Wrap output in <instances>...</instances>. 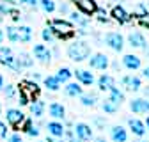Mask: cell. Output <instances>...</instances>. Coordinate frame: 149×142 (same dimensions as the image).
Listing matches in <instances>:
<instances>
[{
    "instance_id": "38",
    "label": "cell",
    "mask_w": 149,
    "mask_h": 142,
    "mask_svg": "<svg viewBox=\"0 0 149 142\" xmlns=\"http://www.w3.org/2000/svg\"><path fill=\"white\" fill-rule=\"evenodd\" d=\"M137 22H139V25H140V27L149 29V13H147V14H144V16H139V18H137Z\"/></svg>"
},
{
    "instance_id": "34",
    "label": "cell",
    "mask_w": 149,
    "mask_h": 142,
    "mask_svg": "<svg viewBox=\"0 0 149 142\" xmlns=\"http://www.w3.org/2000/svg\"><path fill=\"white\" fill-rule=\"evenodd\" d=\"M6 36H7V39L11 43H18V30H16V27H7L6 29Z\"/></svg>"
},
{
    "instance_id": "53",
    "label": "cell",
    "mask_w": 149,
    "mask_h": 142,
    "mask_svg": "<svg viewBox=\"0 0 149 142\" xmlns=\"http://www.w3.org/2000/svg\"><path fill=\"white\" fill-rule=\"evenodd\" d=\"M144 52H146L147 55H149V46H144Z\"/></svg>"
},
{
    "instance_id": "23",
    "label": "cell",
    "mask_w": 149,
    "mask_h": 142,
    "mask_svg": "<svg viewBox=\"0 0 149 142\" xmlns=\"http://www.w3.org/2000/svg\"><path fill=\"white\" fill-rule=\"evenodd\" d=\"M18 30V43H30L32 41V29L30 27H16Z\"/></svg>"
},
{
    "instance_id": "43",
    "label": "cell",
    "mask_w": 149,
    "mask_h": 142,
    "mask_svg": "<svg viewBox=\"0 0 149 142\" xmlns=\"http://www.w3.org/2000/svg\"><path fill=\"white\" fill-rule=\"evenodd\" d=\"M9 14H11V18H13L14 22H18V20H20V18H22V16H20V11H18V9H13V11H11Z\"/></svg>"
},
{
    "instance_id": "54",
    "label": "cell",
    "mask_w": 149,
    "mask_h": 142,
    "mask_svg": "<svg viewBox=\"0 0 149 142\" xmlns=\"http://www.w3.org/2000/svg\"><path fill=\"white\" fill-rule=\"evenodd\" d=\"M0 116H2V105H0Z\"/></svg>"
},
{
    "instance_id": "36",
    "label": "cell",
    "mask_w": 149,
    "mask_h": 142,
    "mask_svg": "<svg viewBox=\"0 0 149 142\" xmlns=\"http://www.w3.org/2000/svg\"><path fill=\"white\" fill-rule=\"evenodd\" d=\"M4 94H6V98H7V100H13V98L16 96V87H14V85H6Z\"/></svg>"
},
{
    "instance_id": "28",
    "label": "cell",
    "mask_w": 149,
    "mask_h": 142,
    "mask_svg": "<svg viewBox=\"0 0 149 142\" xmlns=\"http://www.w3.org/2000/svg\"><path fill=\"white\" fill-rule=\"evenodd\" d=\"M43 82H45V87L48 89V91H59V89H61V82L57 80L55 75H48Z\"/></svg>"
},
{
    "instance_id": "5",
    "label": "cell",
    "mask_w": 149,
    "mask_h": 142,
    "mask_svg": "<svg viewBox=\"0 0 149 142\" xmlns=\"http://www.w3.org/2000/svg\"><path fill=\"white\" fill-rule=\"evenodd\" d=\"M6 119H7V123L11 124L13 128H20V126H22V123L25 121V114H23L20 109H7V112H6Z\"/></svg>"
},
{
    "instance_id": "10",
    "label": "cell",
    "mask_w": 149,
    "mask_h": 142,
    "mask_svg": "<svg viewBox=\"0 0 149 142\" xmlns=\"http://www.w3.org/2000/svg\"><path fill=\"white\" fill-rule=\"evenodd\" d=\"M121 84H123V87L126 89V91H132V93L140 91V87H142L140 78L135 77V75H126V77H123L121 78Z\"/></svg>"
},
{
    "instance_id": "2",
    "label": "cell",
    "mask_w": 149,
    "mask_h": 142,
    "mask_svg": "<svg viewBox=\"0 0 149 142\" xmlns=\"http://www.w3.org/2000/svg\"><path fill=\"white\" fill-rule=\"evenodd\" d=\"M18 89H20V105H29L30 101H36L39 98V93H41L39 85L36 82H32V80L20 82Z\"/></svg>"
},
{
    "instance_id": "35",
    "label": "cell",
    "mask_w": 149,
    "mask_h": 142,
    "mask_svg": "<svg viewBox=\"0 0 149 142\" xmlns=\"http://www.w3.org/2000/svg\"><path fill=\"white\" fill-rule=\"evenodd\" d=\"M41 38H43V41H46V43H53V41H55V36H53V32H52L48 27L41 32Z\"/></svg>"
},
{
    "instance_id": "51",
    "label": "cell",
    "mask_w": 149,
    "mask_h": 142,
    "mask_svg": "<svg viewBox=\"0 0 149 142\" xmlns=\"http://www.w3.org/2000/svg\"><path fill=\"white\" fill-rule=\"evenodd\" d=\"M46 142H59V140H55L53 137H48V139H46Z\"/></svg>"
},
{
    "instance_id": "4",
    "label": "cell",
    "mask_w": 149,
    "mask_h": 142,
    "mask_svg": "<svg viewBox=\"0 0 149 142\" xmlns=\"http://www.w3.org/2000/svg\"><path fill=\"white\" fill-rule=\"evenodd\" d=\"M103 41H105L112 50H114V52H121V50L124 48V38H123L119 32H108V34H105Z\"/></svg>"
},
{
    "instance_id": "17",
    "label": "cell",
    "mask_w": 149,
    "mask_h": 142,
    "mask_svg": "<svg viewBox=\"0 0 149 142\" xmlns=\"http://www.w3.org/2000/svg\"><path fill=\"white\" fill-rule=\"evenodd\" d=\"M110 139L114 140V142H126V140H128V132H126V128H123L121 124L112 126V130H110Z\"/></svg>"
},
{
    "instance_id": "14",
    "label": "cell",
    "mask_w": 149,
    "mask_h": 142,
    "mask_svg": "<svg viewBox=\"0 0 149 142\" xmlns=\"http://www.w3.org/2000/svg\"><path fill=\"white\" fill-rule=\"evenodd\" d=\"M128 43L132 48H144L146 46V38L142 32H137V30H132L128 34Z\"/></svg>"
},
{
    "instance_id": "24",
    "label": "cell",
    "mask_w": 149,
    "mask_h": 142,
    "mask_svg": "<svg viewBox=\"0 0 149 142\" xmlns=\"http://www.w3.org/2000/svg\"><path fill=\"white\" fill-rule=\"evenodd\" d=\"M78 98H80V103L84 106H94L96 101H98V94L96 93H82Z\"/></svg>"
},
{
    "instance_id": "33",
    "label": "cell",
    "mask_w": 149,
    "mask_h": 142,
    "mask_svg": "<svg viewBox=\"0 0 149 142\" xmlns=\"http://www.w3.org/2000/svg\"><path fill=\"white\" fill-rule=\"evenodd\" d=\"M39 6H41L46 13H53L55 9H57V6H55L53 0H39Z\"/></svg>"
},
{
    "instance_id": "32",
    "label": "cell",
    "mask_w": 149,
    "mask_h": 142,
    "mask_svg": "<svg viewBox=\"0 0 149 142\" xmlns=\"http://www.w3.org/2000/svg\"><path fill=\"white\" fill-rule=\"evenodd\" d=\"M101 109H103V112H107V114H116V112H117V105H114L112 101L105 100V101L101 103Z\"/></svg>"
},
{
    "instance_id": "39",
    "label": "cell",
    "mask_w": 149,
    "mask_h": 142,
    "mask_svg": "<svg viewBox=\"0 0 149 142\" xmlns=\"http://www.w3.org/2000/svg\"><path fill=\"white\" fill-rule=\"evenodd\" d=\"M64 137L68 139V142H80V140H78V137L74 135V132H73V130H66V132H64Z\"/></svg>"
},
{
    "instance_id": "47",
    "label": "cell",
    "mask_w": 149,
    "mask_h": 142,
    "mask_svg": "<svg viewBox=\"0 0 149 142\" xmlns=\"http://www.w3.org/2000/svg\"><path fill=\"white\" fill-rule=\"evenodd\" d=\"M2 89H4V77L0 75V91H2Z\"/></svg>"
},
{
    "instance_id": "29",
    "label": "cell",
    "mask_w": 149,
    "mask_h": 142,
    "mask_svg": "<svg viewBox=\"0 0 149 142\" xmlns=\"http://www.w3.org/2000/svg\"><path fill=\"white\" fill-rule=\"evenodd\" d=\"M69 18H71V22H73V23L80 25L82 29H85V27L89 25V20L82 16V13H77V11H73V13H69Z\"/></svg>"
},
{
    "instance_id": "26",
    "label": "cell",
    "mask_w": 149,
    "mask_h": 142,
    "mask_svg": "<svg viewBox=\"0 0 149 142\" xmlns=\"http://www.w3.org/2000/svg\"><path fill=\"white\" fill-rule=\"evenodd\" d=\"M0 62H2L6 68H9V69H13V71H16V73H20L22 71V66L18 64V61H16V57H13V55H7V57H2L0 59Z\"/></svg>"
},
{
    "instance_id": "22",
    "label": "cell",
    "mask_w": 149,
    "mask_h": 142,
    "mask_svg": "<svg viewBox=\"0 0 149 142\" xmlns=\"http://www.w3.org/2000/svg\"><path fill=\"white\" fill-rule=\"evenodd\" d=\"M64 93H66V96L77 98V96H80L84 91H82V85H80L78 82H68L66 87H64Z\"/></svg>"
},
{
    "instance_id": "9",
    "label": "cell",
    "mask_w": 149,
    "mask_h": 142,
    "mask_svg": "<svg viewBox=\"0 0 149 142\" xmlns=\"http://www.w3.org/2000/svg\"><path fill=\"white\" fill-rule=\"evenodd\" d=\"M108 57L105 55V53H94V55H91L89 59V66L92 69H100V71H105L108 68Z\"/></svg>"
},
{
    "instance_id": "45",
    "label": "cell",
    "mask_w": 149,
    "mask_h": 142,
    "mask_svg": "<svg viewBox=\"0 0 149 142\" xmlns=\"http://www.w3.org/2000/svg\"><path fill=\"white\" fill-rule=\"evenodd\" d=\"M59 11H61V13H68L69 9H68V6H66V4H62V6L59 7Z\"/></svg>"
},
{
    "instance_id": "48",
    "label": "cell",
    "mask_w": 149,
    "mask_h": 142,
    "mask_svg": "<svg viewBox=\"0 0 149 142\" xmlns=\"http://www.w3.org/2000/svg\"><path fill=\"white\" fill-rule=\"evenodd\" d=\"M144 126H146V130L149 132V116H147V119H146V123H144Z\"/></svg>"
},
{
    "instance_id": "27",
    "label": "cell",
    "mask_w": 149,
    "mask_h": 142,
    "mask_svg": "<svg viewBox=\"0 0 149 142\" xmlns=\"http://www.w3.org/2000/svg\"><path fill=\"white\" fill-rule=\"evenodd\" d=\"M45 101H41V100H36L34 103H30V114L34 116V117H43V114H45Z\"/></svg>"
},
{
    "instance_id": "20",
    "label": "cell",
    "mask_w": 149,
    "mask_h": 142,
    "mask_svg": "<svg viewBox=\"0 0 149 142\" xmlns=\"http://www.w3.org/2000/svg\"><path fill=\"white\" fill-rule=\"evenodd\" d=\"M98 87L100 91H110L112 87H116V78L112 75H101L98 78Z\"/></svg>"
},
{
    "instance_id": "16",
    "label": "cell",
    "mask_w": 149,
    "mask_h": 142,
    "mask_svg": "<svg viewBox=\"0 0 149 142\" xmlns=\"http://www.w3.org/2000/svg\"><path fill=\"white\" fill-rule=\"evenodd\" d=\"M112 18H114L116 22H119V23H128L130 20H132V16H130L128 13H126V9L123 7V6H116V7H112Z\"/></svg>"
},
{
    "instance_id": "46",
    "label": "cell",
    "mask_w": 149,
    "mask_h": 142,
    "mask_svg": "<svg viewBox=\"0 0 149 142\" xmlns=\"http://www.w3.org/2000/svg\"><path fill=\"white\" fill-rule=\"evenodd\" d=\"M29 77L34 78V80H39V73H29Z\"/></svg>"
},
{
    "instance_id": "15",
    "label": "cell",
    "mask_w": 149,
    "mask_h": 142,
    "mask_svg": "<svg viewBox=\"0 0 149 142\" xmlns=\"http://www.w3.org/2000/svg\"><path fill=\"white\" fill-rule=\"evenodd\" d=\"M48 114H50L55 121H59V119H64V117H66V109L62 106V103L52 101L50 106H48Z\"/></svg>"
},
{
    "instance_id": "3",
    "label": "cell",
    "mask_w": 149,
    "mask_h": 142,
    "mask_svg": "<svg viewBox=\"0 0 149 142\" xmlns=\"http://www.w3.org/2000/svg\"><path fill=\"white\" fill-rule=\"evenodd\" d=\"M68 55L74 62H82V61L89 59V55H91V46L85 41H74V43H71L68 46Z\"/></svg>"
},
{
    "instance_id": "52",
    "label": "cell",
    "mask_w": 149,
    "mask_h": 142,
    "mask_svg": "<svg viewBox=\"0 0 149 142\" xmlns=\"http://www.w3.org/2000/svg\"><path fill=\"white\" fill-rule=\"evenodd\" d=\"M2 39H4V30L0 29V43H2Z\"/></svg>"
},
{
    "instance_id": "30",
    "label": "cell",
    "mask_w": 149,
    "mask_h": 142,
    "mask_svg": "<svg viewBox=\"0 0 149 142\" xmlns=\"http://www.w3.org/2000/svg\"><path fill=\"white\" fill-rule=\"evenodd\" d=\"M55 77H57V80H59L61 84H68L69 78L73 77V71H71L69 68H61V69L57 71V75H55Z\"/></svg>"
},
{
    "instance_id": "18",
    "label": "cell",
    "mask_w": 149,
    "mask_h": 142,
    "mask_svg": "<svg viewBox=\"0 0 149 142\" xmlns=\"http://www.w3.org/2000/svg\"><path fill=\"white\" fill-rule=\"evenodd\" d=\"M128 126H130V130H132V133L137 135V137H144V135L147 133L144 123H142L140 119H130V121H128Z\"/></svg>"
},
{
    "instance_id": "42",
    "label": "cell",
    "mask_w": 149,
    "mask_h": 142,
    "mask_svg": "<svg viewBox=\"0 0 149 142\" xmlns=\"http://www.w3.org/2000/svg\"><path fill=\"white\" fill-rule=\"evenodd\" d=\"M0 55H2V57L11 55V48H9V46H2V48H0Z\"/></svg>"
},
{
    "instance_id": "49",
    "label": "cell",
    "mask_w": 149,
    "mask_h": 142,
    "mask_svg": "<svg viewBox=\"0 0 149 142\" xmlns=\"http://www.w3.org/2000/svg\"><path fill=\"white\" fill-rule=\"evenodd\" d=\"M144 94H146V96H147V100H149V85L144 89Z\"/></svg>"
},
{
    "instance_id": "44",
    "label": "cell",
    "mask_w": 149,
    "mask_h": 142,
    "mask_svg": "<svg viewBox=\"0 0 149 142\" xmlns=\"http://www.w3.org/2000/svg\"><path fill=\"white\" fill-rule=\"evenodd\" d=\"M142 77H144V78H147V80H149V66H147V68H144V69H142Z\"/></svg>"
},
{
    "instance_id": "31",
    "label": "cell",
    "mask_w": 149,
    "mask_h": 142,
    "mask_svg": "<svg viewBox=\"0 0 149 142\" xmlns=\"http://www.w3.org/2000/svg\"><path fill=\"white\" fill-rule=\"evenodd\" d=\"M16 61H18V64H20V66H22V69H23V68H30V66L34 64V61H32V57L29 55V53H27V52H22V53H20V55H18V57H16Z\"/></svg>"
},
{
    "instance_id": "37",
    "label": "cell",
    "mask_w": 149,
    "mask_h": 142,
    "mask_svg": "<svg viewBox=\"0 0 149 142\" xmlns=\"http://www.w3.org/2000/svg\"><path fill=\"white\" fill-rule=\"evenodd\" d=\"M18 4H20V6H27L30 9H36L37 6H39V0H18Z\"/></svg>"
},
{
    "instance_id": "50",
    "label": "cell",
    "mask_w": 149,
    "mask_h": 142,
    "mask_svg": "<svg viewBox=\"0 0 149 142\" xmlns=\"http://www.w3.org/2000/svg\"><path fill=\"white\" fill-rule=\"evenodd\" d=\"M94 142H107V140L103 137H98V139H94Z\"/></svg>"
},
{
    "instance_id": "7",
    "label": "cell",
    "mask_w": 149,
    "mask_h": 142,
    "mask_svg": "<svg viewBox=\"0 0 149 142\" xmlns=\"http://www.w3.org/2000/svg\"><path fill=\"white\" fill-rule=\"evenodd\" d=\"M73 132H74V135L78 137L80 142H87V140L92 139V128L89 126L87 123H77V126L73 128Z\"/></svg>"
},
{
    "instance_id": "11",
    "label": "cell",
    "mask_w": 149,
    "mask_h": 142,
    "mask_svg": "<svg viewBox=\"0 0 149 142\" xmlns=\"http://www.w3.org/2000/svg\"><path fill=\"white\" fill-rule=\"evenodd\" d=\"M32 55L39 61V62H43V64H48V62L52 61V52H50L48 46H45V45H36Z\"/></svg>"
},
{
    "instance_id": "41",
    "label": "cell",
    "mask_w": 149,
    "mask_h": 142,
    "mask_svg": "<svg viewBox=\"0 0 149 142\" xmlns=\"http://www.w3.org/2000/svg\"><path fill=\"white\" fill-rule=\"evenodd\" d=\"M7 142H23V139L20 137V133H13L7 137Z\"/></svg>"
},
{
    "instance_id": "6",
    "label": "cell",
    "mask_w": 149,
    "mask_h": 142,
    "mask_svg": "<svg viewBox=\"0 0 149 142\" xmlns=\"http://www.w3.org/2000/svg\"><path fill=\"white\" fill-rule=\"evenodd\" d=\"M71 2L77 6V9L82 13V14H94L98 11V4L96 0H71Z\"/></svg>"
},
{
    "instance_id": "19",
    "label": "cell",
    "mask_w": 149,
    "mask_h": 142,
    "mask_svg": "<svg viewBox=\"0 0 149 142\" xmlns=\"http://www.w3.org/2000/svg\"><path fill=\"white\" fill-rule=\"evenodd\" d=\"M140 64H142V61H140V57H137V55H132V53H128V55L123 57V66H124L126 69L135 71V69L140 68Z\"/></svg>"
},
{
    "instance_id": "40",
    "label": "cell",
    "mask_w": 149,
    "mask_h": 142,
    "mask_svg": "<svg viewBox=\"0 0 149 142\" xmlns=\"http://www.w3.org/2000/svg\"><path fill=\"white\" fill-rule=\"evenodd\" d=\"M7 132H9V128H7V124H6V123H2V121H0V139H6V137H7Z\"/></svg>"
},
{
    "instance_id": "1",
    "label": "cell",
    "mask_w": 149,
    "mask_h": 142,
    "mask_svg": "<svg viewBox=\"0 0 149 142\" xmlns=\"http://www.w3.org/2000/svg\"><path fill=\"white\" fill-rule=\"evenodd\" d=\"M48 29L53 32L55 39H71L74 36V27L71 22L62 20V18H57V20H52L48 23Z\"/></svg>"
},
{
    "instance_id": "21",
    "label": "cell",
    "mask_w": 149,
    "mask_h": 142,
    "mask_svg": "<svg viewBox=\"0 0 149 142\" xmlns=\"http://www.w3.org/2000/svg\"><path fill=\"white\" fill-rule=\"evenodd\" d=\"M124 100H126V96H124V93L121 91L119 87H112L110 91H108V101H112L114 105H117V106H119Z\"/></svg>"
},
{
    "instance_id": "25",
    "label": "cell",
    "mask_w": 149,
    "mask_h": 142,
    "mask_svg": "<svg viewBox=\"0 0 149 142\" xmlns=\"http://www.w3.org/2000/svg\"><path fill=\"white\" fill-rule=\"evenodd\" d=\"M20 130H23V132H25L29 137H37V135H39V128H37V126H34L30 119H25V121L22 123Z\"/></svg>"
},
{
    "instance_id": "12",
    "label": "cell",
    "mask_w": 149,
    "mask_h": 142,
    "mask_svg": "<svg viewBox=\"0 0 149 142\" xmlns=\"http://www.w3.org/2000/svg\"><path fill=\"white\" fill-rule=\"evenodd\" d=\"M46 130H48V135L53 137V139H62L64 137V132H66V126L59 121H50L46 124Z\"/></svg>"
},
{
    "instance_id": "8",
    "label": "cell",
    "mask_w": 149,
    "mask_h": 142,
    "mask_svg": "<svg viewBox=\"0 0 149 142\" xmlns=\"http://www.w3.org/2000/svg\"><path fill=\"white\" fill-rule=\"evenodd\" d=\"M130 110L133 114H149V100L147 98H135L130 101Z\"/></svg>"
},
{
    "instance_id": "13",
    "label": "cell",
    "mask_w": 149,
    "mask_h": 142,
    "mask_svg": "<svg viewBox=\"0 0 149 142\" xmlns=\"http://www.w3.org/2000/svg\"><path fill=\"white\" fill-rule=\"evenodd\" d=\"M73 75L77 77V82L80 85H92L94 84V75L87 69H77V71H73Z\"/></svg>"
},
{
    "instance_id": "55",
    "label": "cell",
    "mask_w": 149,
    "mask_h": 142,
    "mask_svg": "<svg viewBox=\"0 0 149 142\" xmlns=\"http://www.w3.org/2000/svg\"><path fill=\"white\" fill-rule=\"evenodd\" d=\"M137 142H146V140H137Z\"/></svg>"
}]
</instances>
